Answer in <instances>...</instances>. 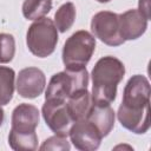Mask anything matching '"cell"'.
Listing matches in <instances>:
<instances>
[{
	"label": "cell",
	"instance_id": "3",
	"mask_svg": "<svg viewBox=\"0 0 151 151\" xmlns=\"http://www.w3.org/2000/svg\"><path fill=\"white\" fill-rule=\"evenodd\" d=\"M88 85V73L86 67L65 68V71L52 76L45 99L66 100L68 97L80 90H86Z\"/></svg>",
	"mask_w": 151,
	"mask_h": 151
},
{
	"label": "cell",
	"instance_id": "15",
	"mask_svg": "<svg viewBox=\"0 0 151 151\" xmlns=\"http://www.w3.org/2000/svg\"><path fill=\"white\" fill-rule=\"evenodd\" d=\"M8 144L15 151H33L38 147V136L35 132L20 133L11 130Z\"/></svg>",
	"mask_w": 151,
	"mask_h": 151
},
{
	"label": "cell",
	"instance_id": "7",
	"mask_svg": "<svg viewBox=\"0 0 151 151\" xmlns=\"http://www.w3.org/2000/svg\"><path fill=\"white\" fill-rule=\"evenodd\" d=\"M42 117L46 125L59 136L67 137L68 131L74 123L70 117L66 107V100L59 99H45L41 109Z\"/></svg>",
	"mask_w": 151,
	"mask_h": 151
},
{
	"label": "cell",
	"instance_id": "12",
	"mask_svg": "<svg viewBox=\"0 0 151 151\" xmlns=\"http://www.w3.org/2000/svg\"><path fill=\"white\" fill-rule=\"evenodd\" d=\"M86 119L98 129L103 137H106L114 126V111L110 105L93 104Z\"/></svg>",
	"mask_w": 151,
	"mask_h": 151
},
{
	"label": "cell",
	"instance_id": "16",
	"mask_svg": "<svg viewBox=\"0 0 151 151\" xmlns=\"http://www.w3.org/2000/svg\"><path fill=\"white\" fill-rule=\"evenodd\" d=\"M52 8V0H25L22 4V14L28 20L44 18Z\"/></svg>",
	"mask_w": 151,
	"mask_h": 151
},
{
	"label": "cell",
	"instance_id": "22",
	"mask_svg": "<svg viewBox=\"0 0 151 151\" xmlns=\"http://www.w3.org/2000/svg\"><path fill=\"white\" fill-rule=\"evenodd\" d=\"M98 2H101V4H104V2H109V1H111V0H97Z\"/></svg>",
	"mask_w": 151,
	"mask_h": 151
},
{
	"label": "cell",
	"instance_id": "5",
	"mask_svg": "<svg viewBox=\"0 0 151 151\" xmlns=\"http://www.w3.org/2000/svg\"><path fill=\"white\" fill-rule=\"evenodd\" d=\"M96 50V39L87 31L74 32L63 47V63L65 68L86 67Z\"/></svg>",
	"mask_w": 151,
	"mask_h": 151
},
{
	"label": "cell",
	"instance_id": "18",
	"mask_svg": "<svg viewBox=\"0 0 151 151\" xmlns=\"http://www.w3.org/2000/svg\"><path fill=\"white\" fill-rule=\"evenodd\" d=\"M15 54V40L12 34L0 33V64L9 63Z\"/></svg>",
	"mask_w": 151,
	"mask_h": 151
},
{
	"label": "cell",
	"instance_id": "14",
	"mask_svg": "<svg viewBox=\"0 0 151 151\" xmlns=\"http://www.w3.org/2000/svg\"><path fill=\"white\" fill-rule=\"evenodd\" d=\"M15 72L7 66H0V105L8 104L14 93Z\"/></svg>",
	"mask_w": 151,
	"mask_h": 151
},
{
	"label": "cell",
	"instance_id": "2",
	"mask_svg": "<svg viewBox=\"0 0 151 151\" xmlns=\"http://www.w3.org/2000/svg\"><path fill=\"white\" fill-rule=\"evenodd\" d=\"M125 74L124 64L116 57L100 58L91 73L92 77V103L97 105H110L117 96L118 84Z\"/></svg>",
	"mask_w": 151,
	"mask_h": 151
},
{
	"label": "cell",
	"instance_id": "1",
	"mask_svg": "<svg viewBox=\"0 0 151 151\" xmlns=\"http://www.w3.org/2000/svg\"><path fill=\"white\" fill-rule=\"evenodd\" d=\"M150 83L145 76H132L123 92L117 118L126 130L142 134L150 129Z\"/></svg>",
	"mask_w": 151,
	"mask_h": 151
},
{
	"label": "cell",
	"instance_id": "13",
	"mask_svg": "<svg viewBox=\"0 0 151 151\" xmlns=\"http://www.w3.org/2000/svg\"><path fill=\"white\" fill-rule=\"evenodd\" d=\"M92 98L91 93L86 90H80L67 98L66 107L70 113V117L73 122L85 119L92 107Z\"/></svg>",
	"mask_w": 151,
	"mask_h": 151
},
{
	"label": "cell",
	"instance_id": "8",
	"mask_svg": "<svg viewBox=\"0 0 151 151\" xmlns=\"http://www.w3.org/2000/svg\"><path fill=\"white\" fill-rule=\"evenodd\" d=\"M68 136L76 149L80 151H94L99 147L103 136L98 129L86 118L72 124Z\"/></svg>",
	"mask_w": 151,
	"mask_h": 151
},
{
	"label": "cell",
	"instance_id": "20",
	"mask_svg": "<svg viewBox=\"0 0 151 151\" xmlns=\"http://www.w3.org/2000/svg\"><path fill=\"white\" fill-rule=\"evenodd\" d=\"M138 11L149 20L150 19V0H139Z\"/></svg>",
	"mask_w": 151,
	"mask_h": 151
},
{
	"label": "cell",
	"instance_id": "4",
	"mask_svg": "<svg viewBox=\"0 0 151 151\" xmlns=\"http://www.w3.org/2000/svg\"><path fill=\"white\" fill-rule=\"evenodd\" d=\"M58 42V29L54 22L48 18L35 20L27 31L26 44L32 54L39 58H46L52 54Z\"/></svg>",
	"mask_w": 151,
	"mask_h": 151
},
{
	"label": "cell",
	"instance_id": "21",
	"mask_svg": "<svg viewBox=\"0 0 151 151\" xmlns=\"http://www.w3.org/2000/svg\"><path fill=\"white\" fill-rule=\"evenodd\" d=\"M4 119H5V112H4V110H2V107H1V105H0V126H1L2 123H4Z\"/></svg>",
	"mask_w": 151,
	"mask_h": 151
},
{
	"label": "cell",
	"instance_id": "17",
	"mask_svg": "<svg viewBox=\"0 0 151 151\" xmlns=\"http://www.w3.org/2000/svg\"><path fill=\"white\" fill-rule=\"evenodd\" d=\"M76 20V7L72 2L61 5L54 14V25L61 33L68 31Z\"/></svg>",
	"mask_w": 151,
	"mask_h": 151
},
{
	"label": "cell",
	"instance_id": "9",
	"mask_svg": "<svg viewBox=\"0 0 151 151\" xmlns=\"http://www.w3.org/2000/svg\"><path fill=\"white\" fill-rule=\"evenodd\" d=\"M46 85L44 72L38 67L22 68L17 79V91L22 98L33 99L39 97Z\"/></svg>",
	"mask_w": 151,
	"mask_h": 151
},
{
	"label": "cell",
	"instance_id": "19",
	"mask_svg": "<svg viewBox=\"0 0 151 151\" xmlns=\"http://www.w3.org/2000/svg\"><path fill=\"white\" fill-rule=\"evenodd\" d=\"M70 149L71 146L67 138L65 136H59V134L47 138L40 146V150H61V151L67 150L68 151Z\"/></svg>",
	"mask_w": 151,
	"mask_h": 151
},
{
	"label": "cell",
	"instance_id": "6",
	"mask_svg": "<svg viewBox=\"0 0 151 151\" xmlns=\"http://www.w3.org/2000/svg\"><path fill=\"white\" fill-rule=\"evenodd\" d=\"M91 31L96 38L109 46H120L125 41L120 35L119 14L110 11H101L93 15Z\"/></svg>",
	"mask_w": 151,
	"mask_h": 151
},
{
	"label": "cell",
	"instance_id": "11",
	"mask_svg": "<svg viewBox=\"0 0 151 151\" xmlns=\"http://www.w3.org/2000/svg\"><path fill=\"white\" fill-rule=\"evenodd\" d=\"M147 28V19L138 9H129L119 14V29L124 40H134L142 37Z\"/></svg>",
	"mask_w": 151,
	"mask_h": 151
},
{
	"label": "cell",
	"instance_id": "10",
	"mask_svg": "<svg viewBox=\"0 0 151 151\" xmlns=\"http://www.w3.org/2000/svg\"><path fill=\"white\" fill-rule=\"evenodd\" d=\"M40 120L39 110L32 104H19L12 112V131L20 133H32Z\"/></svg>",
	"mask_w": 151,
	"mask_h": 151
}]
</instances>
